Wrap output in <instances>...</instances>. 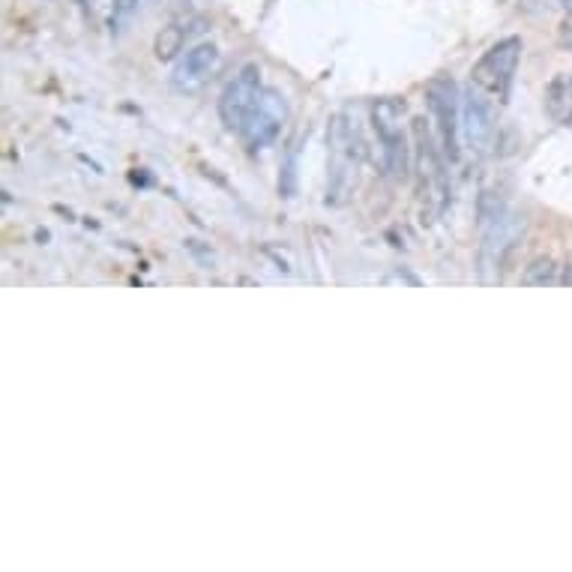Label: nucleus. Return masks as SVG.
<instances>
[{
    "instance_id": "f3484780",
    "label": "nucleus",
    "mask_w": 572,
    "mask_h": 572,
    "mask_svg": "<svg viewBox=\"0 0 572 572\" xmlns=\"http://www.w3.org/2000/svg\"><path fill=\"white\" fill-rule=\"evenodd\" d=\"M558 285H567V288H572V264H567V268H563Z\"/></svg>"
},
{
    "instance_id": "a211bd4d",
    "label": "nucleus",
    "mask_w": 572,
    "mask_h": 572,
    "mask_svg": "<svg viewBox=\"0 0 572 572\" xmlns=\"http://www.w3.org/2000/svg\"><path fill=\"white\" fill-rule=\"evenodd\" d=\"M558 7H567V10H572V0H555Z\"/></svg>"
},
{
    "instance_id": "9d476101",
    "label": "nucleus",
    "mask_w": 572,
    "mask_h": 572,
    "mask_svg": "<svg viewBox=\"0 0 572 572\" xmlns=\"http://www.w3.org/2000/svg\"><path fill=\"white\" fill-rule=\"evenodd\" d=\"M495 105L488 102L486 94L480 87L471 85V90L462 97V135L464 145L474 153H488V147L495 141Z\"/></svg>"
},
{
    "instance_id": "39448f33",
    "label": "nucleus",
    "mask_w": 572,
    "mask_h": 572,
    "mask_svg": "<svg viewBox=\"0 0 572 572\" xmlns=\"http://www.w3.org/2000/svg\"><path fill=\"white\" fill-rule=\"evenodd\" d=\"M522 39L519 37H507L495 42L492 49L483 51V58L474 63L471 70V85L480 87L486 97H495L498 102L510 97L512 78H515V70H519V61H522Z\"/></svg>"
},
{
    "instance_id": "423d86ee",
    "label": "nucleus",
    "mask_w": 572,
    "mask_h": 572,
    "mask_svg": "<svg viewBox=\"0 0 572 572\" xmlns=\"http://www.w3.org/2000/svg\"><path fill=\"white\" fill-rule=\"evenodd\" d=\"M426 102L432 111V121L438 129V145L444 150L447 162H459L462 147H459V133H462V99L459 87L452 78H432L426 87Z\"/></svg>"
},
{
    "instance_id": "9b49d317",
    "label": "nucleus",
    "mask_w": 572,
    "mask_h": 572,
    "mask_svg": "<svg viewBox=\"0 0 572 572\" xmlns=\"http://www.w3.org/2000/svg\"><path fill=\"white\" fill-rule=\"evenodd\" d=\"M546 111L555 123H572V75H558L548 85Z\"/></svg>"
},
{
    "instance_id": "20e7f679",
    "label": "nucleus",
    "mask_w": 572,
    "mask_h": 572,
    "mask_svg": "<svg viewBox=\"0 0 572 572\" xmlns=\"http://www.w3.org/2000/svg\"><path fill=\"white\" fill-rule=\"evenodd\" d=\"M405 102L393 97L377 99L372 105V126H375L377 141H381V165L384 174L393 181H405L408 174V138L402 129Z\"/></svg>"
},
{
    "instance_id": "0eeeda50",
    "label": "nucleus",
    "mask_w": 572,
    "mask_h": 572,
    "mask_svg": "<svg viewBox=\"0 0 572 572\" xmlns=\"http://www.w3.org/2000/svg\"><path fill=\"white\" fill-rule=\"evenodd\" d=\"M288 123V99L282 90L276 87H264L261 90V97H258L256 109L249 114V121L244 123V145L258 153V150H264L270 147L276 138H279L282 126Z\"/></svg>"
},
{
    "instance_id": "ddd939ff",
    "label": "nucleus",
    "mask_w": 572,
    "mask_h": 572,
    "mask_svg": "<svg viewBox=\"0 0 572 572\" xmlns=\"http://www.w3.org/2000/svg\"><path fill=\"white\" fill-rule=\"evenodd\" d=\"M558 264L551 258H536L531 261L522 273V285H531V288H546V285H558Z\"/></svg>"
},
{
    "instance_id": "6e6552de",
    "label": "nucleus",
    "mask_w": 572,
    "mask_h": 572,
    "mask_svg": "<svg viewBox=\"0 0 572 572\" xmlns=\"http://www.w3.org/2000/svg\"><path fill=\"white\" fill-rule=\"evenodd\" d=\"M261 90H264V85H261V66L258 63L240 66V73L225 85L220 97V117L225 123V129H232V133L244 129V123L249 121V114L256 109Z\"/></svg>"
},
{
    "instance_id": "dca6fc26",
    "label": "nucleus",
    "mask_w": 572,
    "mask_h": 572,
    "mask_svg": "<svg viewBox=\"0 0 572 572\" xmlns=\"http://www.w3.org/2000/svg\"><path fill=\"white\" fill-rule=\"evenodd\" d=\"M393 279L408 282V285H420V279H416V276H411V273H405V270H396V273H393V276H390V282Z\"/></svg>"
},
{
    "instance_id": "f257e3e1",
    "label": "nucleus",
    "mask_w": 572,
    "mask_h": 572,
    "mask_svg": "<svg viewBox=\"0 0 572 572\" xmlns=\"http://www.w3.org/2000/svg\"><path fill=\"white\" fill-rule=\"evenodd\" d=\"M329 165H327V204L339 208L357 186V171L369 157L363 126L357 121V111H339L329 117L327 129Z\"/></svg>"
},
{
    "instance_id": "f03ea898",
    "label": "nucleus",
    "mask_w": 572,
    "mask_h": 572,
    "mask_svg": "<svg viewBox=\"0 0 572 572\" xmlns=\"http://www.w3.org/2000/svg\"><path fill=\"white\" fill-rule=\"evenodd\" d=\"M524 237V216L512 213L503 204H495V210L488 213L483 208V240H480V279L495 282L500 276V268L507 264V258L515 252V246L522 244Z\"/></svg>"
},
{
    "instance_id": "4468645a",
    "label": "nucleus",
    "mask_w": 572,
    "mask_h": 572,
    "mask_svg": "<svg viewBox=\"0 0 572 572\" xmlns=\"http://www.w3.org/2000/svg\"><path fill=\"white\" fill-rule=\"evenodd\" d=\"M111 7H114L117 18H129L138 10V0H111Z\"/></svg>"
},
{
    "instance_id": "1a4fd4ad",
    "label": "nucleus",
    "mask_w": 572,
    "mask_h": 572,
    "mask_svg": "<svg viewBox=\"0 0 572 572\" xmlns=\"http://www.w3.org/2000/svg\"><path fill=\"white\" fill-rule=\"evenodd\" d=\"M222 51L213 42H201L196 49H189L183 54L174 73H171V87L177 94H198L201 87L208 85L213 75L220 73Z\"/></svg>"
},
{
    "instance_id": "7ed1b4c3",
    "label": "nucleus",
    "mask_w": 572,
    "mask_h": 572,
    "mask_svg": "<svg viewBox=\"0 0 572 572\" xmlns=\"http://www.w3.org/2000/svg\"><path fill=\"white\" fill-rule=\"evenodd\" d=\"M414 165L420 181V198L435 216H440L450 204V177H447V157L440 145L428 133L423 117L414 121Z\"/></svg>"
},
{
    "instance_id": "f8f14e48",
    "label": "nucleus",
    "mask_w": 572,
    "mask_h": 572,
    "mask_svg": "<svg viewBox=\"0 0 572 572\" xmlns=\"http://www.w3.org/2000/svg\"><path fill=\"white\" fill-rule=\"evenodd\" d=\"M192 37V27L189 25H169L162 27L157 34V42H153V54L157 61H174L183 49H186V39Z\"/></svg>"
},
{
    "instance_id": "2eb2a0df",
    "label": "nucleus",
    "mask_w": 572,
    "mask_h": 572,
    "mask_svg": "<svg viewBox=\"0 0 572 572\" xmlns=\"http://www.w3.org/2000/svg\"><path fill=\"white\" fill-rule=\"evenodd\" d=\"M560 42L572 51V15L567 18V22H563V25H560Z\"/></svg>"
}]
</instances>
